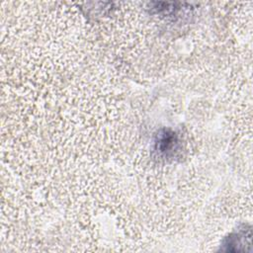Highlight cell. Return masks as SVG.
I'll use <instances>...</instances> for the list:
<instances>
[{
	"label": "cell",
	"mask_w": 253,
	"mask_h": 253,
	"mask_svg": "<svg viewBox=\"0 0 253 253\" xmlns=\"http://www.w3.org/2000/svg\"><path fill=\"white\" fill-rule=\"evenodd\" d=\"M176 143L177 138L174 133L165 131L157 140V149L159 150V152L167 155L170 152H174V149L176 148Z\"/></svg>",
	"instance_id": "1"
}]
</instances>
